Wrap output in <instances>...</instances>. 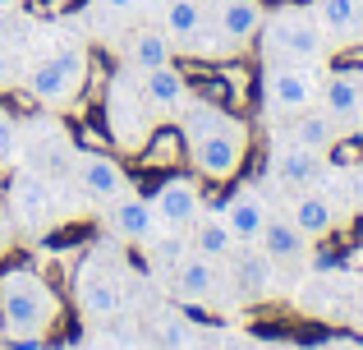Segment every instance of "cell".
<instances>
[{
    "mask_svg": "<svg viewBox=\"0 0 363 350\" xmlns=\"http://www.w3.org/2000/svg\"><path fill=\"white\" fill-rule=\"evenodd\" d=\"M194 249H198V253H207V258H230V253H235V235H230V226H225V217H221V212L198 217Z\"/></svg>",
    "mask_w": 363,
    "mask_h": 350,
    "instance_id": "d4e9b609",
    "label": "cell"
},
{
    "mask_svg": "<svg viewBox=\"0 0 363 350\" xmlns=\"http://www.w3.org/2000/svg\"><path fill=\"white\" fill-rule=\"evenodd\" d=\"M184 153L203 180H235L248 153V125L207 97H189L175 116Z\"/></svg>",
    "mask_w": 363,
    "mask_h": 350,
    "instance_id": "6da1fadb",
    "label": "cell"
},
{
    "mask_svg": "<svg viewBox=\"0 0 363 350\" xmlns=\"http://www.w3.org/2000/svg\"><path fill=\"white\" fill-rule=\"evenodd\" d=\"M5 235H9V231H5V212H0V240H5Z\"/></svg>",
    "mask_w": 363,
    "mask_h": 350,
    "instance_id": "836d02e7",
    "label": "cell"
},
{
    "mask_svg": "<svg viewBox=\"0 0 363 350\" xmlns=\"http://www.w3.org/2000/svg\"><path fill=\"white\" fill-rule=\"evenodd\" d=\"M322 92V65H299V60H267L262 70V102L272 116H299L318 106Z\"/></svg>",
    "mask_w": 363,
    "mask_h": 350,
    "instance_id": "5b68a950",
    "label": "cell"
},
{
    "mask_svg": "<svg viewBox=\"0 0 363 350\" xmlns=\"http://www.w3.org/2000/svg\"><path fill=\"white\" fill-rule=\"evenodd\" d=\"M221 217H225V226H230L235 244H257V235H262V226H267L272 212H267L262 194H257L253 185H244V189H235V194L225 198Z\"/></svg>",
    "mask_w": 363,
    "mask_h": 350,
    "instance_id": "7c38bea8",
    "label": "cell"
},
{
    "mask_svg": "<svg viewBox=\"0 0 363 350\" xmlns=\"http://www.w3.org/2000/svg\"><path fill=\"white\" fill-rule=\"evenodd\" d=\"M18 157V125L9 116H0V166H9Z\"/></svg>",
    "mask_w": 363,
    "mask_h": 350,
    "instance_id": "83f0119b",
    "label": "cell"
},
{
    "mask_svg": "<svg viewBox=\"0 0 363 350\" xmlns=\"http://www.w3.org/2000/svg\"><path fill=\"white\" fill-rule=\"evenodd\" d=\"M23 5V0H0V14H5V9H18Z\"/></svg>",
    "mask_w": 363,
    "mask_h": 350,
    "instance_id": "d6a6232c",
    "label": "cell"
},
{
    "mask_svg": "<svg viewBox=\"0 0 363 350\" xmlns=\"http://www.w3.org/2000/svg\"><path fill=\"white\" fill-rule=\"evenodd\" d=\"M184 46H189V55H198V60H225V55H235V42L212 23V18H203V28H198Z\"/></svg>",
    "mask_w": 363,
    "mask_h": 350,
    "instance_id": "484cf974",
    "label": "cell"
},
{
    "mask_svg": "<svg viewBox=\"0 0 363 350\" xmlns=\"http://www.w3.org/2000/svg\"><path fill=\"white\" fill-rule=\"evenodd\" d=\"M152 207H157L161 226L184 231V226H194L198 217H203V189L189 175H170V180H161V189L152 194Z\"/></svg>",
    "mask_w": 363,
    "mask_h": 350,
    "instance_id": "52a82bcc",
    "label": "cell"
},
{
    "mask_svg": "<svg viewBox=\"0 0 363 350\" xmlns=\"http://www.w3.org/2000/svg\"><path fill=\"white\" fill-rule=\"evenodd\" d=\"M290 222L299 226L308 240H322V235L336 231L340 212H336V203H331L327 189L308 185V189H294V198H290Z\"/></svg>",
    "mask_w": 363,
    "mask_h": 350,
    "instance_id": "30bf717a",
    "label": "cell"
},
{
    "mask_svg": "<svg viewBox=\"0 0 363 350\" xmlns=\"http://www.w3.org/2000/svg\"><path fill=\"white\" fill-rule=\"evenodd\" d=\"M74 171H79L83 189H88L92 198H101V203H116V198L133 194L129 171H124L116 157H106V153H79L74 157Z\"/></svg>",
    "mask_w": 363,
    "mask_h": 350,
    "instance_id": "ba28073f",
    "label": "cell"
},
{
    "mask_svg": "<svg viewBox=\"0 0 363 350\" xmlns=\"http://www.w3.org/2000/svg\"><path fill=\"white\" fill-rule=\"evenodd\" d=\"M235 253H240V244H235ZM235 281H240V290L248 300H262L272 290V258L257 253L253 244H244V253L235 258Z\"/></svg>",
    "mask_w": 363,
    "mask_h": 350,
    "instance_id": "603a6c76",
    "label": "cell"
},
{
    "mask_svg": "<svg viewBox=\"0 0 363 350\" xmlns=\"http://www.w3.org/2000/svg\"><path fill=\"white\" fill-rule=\"evenodd\" d=\"M28 92H33L42 106H65V102H74L79 83L69 79V70H65L55 55H46V60H37L33 70H28Z\"/></svg>",
    "mask_w": 363,
    "mask_h": 350,
    "instance_id": "ac0fdd59",
    "label": "cell"
},
{
    "mask_svg": "<svg viewBox=\"0 0 363 350\" xmlns=\"http://www.w3.org/2000/svg\"><path fill=\"white\" fill-rule=\"evenodd\" d=\"M216 258H207V253H184V258L170 268V290H175L184 305H203V300L216 295Z\"/></svg>",
    "mask_w": 363,
    "mask_h": 350,
    "instance_id": "8fae6325",
    "label": "cell"
},
{
    "mask_svg": "<svg viewBox=\"0 0 363 350\" xmlns=\"http://www.w3.org/2000/svg\"><path fill=\"white\" fill-rule=\"evenodd\" d=\"M207 18H212L235 46H244V42H253V37L262 33L267 5H262V0H212V14H207Z\"/></svg>",
    "mask_w": 363,
    "mask_h": 350,
    "instance_id": "4fadbf2b",
    "label": "cell"
},
{
    "mask_svg": "<svg viewBox=\"0 0 363 350\" xmlns=\"http://www.w3.org/2000/svg\"><path fill=\"white\" fill-rule=\"evenodd\" d=\"M60 318V295L33 268L0 272V332L9 341H42Z\"/></svg>",
    "mask_w": 363,
    "mask_h": 350,
    "instance_id": "7a4b0ae2",
    "label": "cell"
},
{
    "mask_svg": "<svg viewBox=\"0 0 363 350\" xmlns=\"http://www.w3.org/2000/svg\"><path fill=\"white\" fill-rule=\"evenodd\" d=\"M175 60V42H170L161 28H138V33L124 42V70L133 74H147V70H161V65Z\"/></svg>",
    "mask_w": 363,
    "mask_h": 350,
    "instance_id": "2e32d148",
    "label": "cell"
},
{
    "mask_svg": "<svg viewBox=\"0 0 363 350\" xmlns=\"http://www.w3.org/2000/svg\"><path fill=\"white\" fill-rule=\"evenodd\" d=\"M318 102H322V111H327L336 125L359 120V111H363V74H322Z\"/></svg>",
    "mask_w": 363,
    "mask_h": 350,
    "instance_id": "9a60e30c",
    "label": "cell"
},
{
    "mask_svg": "<svg viewBox=\"0 0 363 350\" xmlns=\"http://www.w3.org/2000/svg\"><path fill=\"white\" fill-rule=\"evenodd\" d=\"M161 341H166L170 350H189V346H194V332H189V323L170 318V323H161Z\"/></svg>",
    "mask_w": 363,
    "mask_h": 350,
    "instance_id": "f1b7e54d",
    "label": "cell"
},
{
    "mask_svg": "<svg viewBox=\"0 0 363 350\" xmlns=\"http://www.w3.org/2000/svg\"><path fill=\"white\" fill-rule=\"evenodd\" d=\"M120 305H124L120 281L97 272V268H83V277H79V309L83 314L88 318H116Z\"/></svg>",
    "mask_w": 363,
    "mask_h": 350,
    "instance_id": "e0dca14e",
    "label": "cell"
},
{
    "mask_svg": "<svg viewBox=\"0 0 363 350\" xmlns=\"http://www.w3.org/2000/svg\"><path fill=\"white\" fill-rule=\"evenodd\" d=\"M55 60H60L65 70H69V79L83 88V79H88V46L83 42H65L60 51H55Z\"/></svg>",
    "mask_w": 363,
    "mask_h": 350,
    "instance_id": "4316f807",
    "label": "cell"
},
{
    "mask_svg": "<svg viewBox=\"0 0 363 350\" xmlns=\"http://www.w3.org/2000/svg\"><path fill=\"white\" fill-rule=\"evenodd\" d=\"M9 83V60H5V51H0V88Z\"/></svg>",
    "mask_w": 363,
    "mask_h": 350,
    "instance_id": "1f68e13d",
    "label": "cell"
},
{
    "mask_svg": "<svg viewBox=\"0 0 363 350\" xmlns=\"http://www.w3.org/2000/svg\"><path fill=\"white\" fill-rule=\"evenodd\" d=\"M51 189H46V180H37V175H18L14 180V189H9V212L18 217V226H42V217H46V203H51Z\"/></svg>",
    "mask_w": 363,
    "mask_h": 350,
    "instance_id": "7402d4cb",
    "label": "cell"
},
{
    "mask_svg": "<svg viewBox=\"0 0 363 350\" xmlns=\"http://www.w3.org/2000/svg\"><path fill=\"white\" fill-rule=\"evenodd\" d=\"M203 18H207V9H203V0H170L166 5V14H161V33L170 37V42H179L184 46L189 37L203 28Z\"/></svg>",
    "mask_w": 363,
    "mask_h": 350,
    "instance_id": "cb8c5ba5",
    "label": "cell"
},
{
    "mask_svg": "<svg viewBox=\"0 0 363 350\" xmlns=\"http://www.w3.org/2000/svg\"><path fill=\"white\" fill-rule=\"evenodd\" d=\"M345 185H350V207H354V212L363 217V166H359V171H350Z\"/></svg>",
    "mask_w": 363,
    "mask_h": 350,
    "instance_id": "f546056e",
    "label": "cell"
},
{
    "mask_svg": "<svg viewBox=\"0 0 363 350\" xmlns=\"http://www.w3.org/2000/svg\"><path fill=\"white\" fill-rule=\"evenodd\" d=\"M138 88H143V97H147L152 116H179V106L189 102V79L175 70V60L161 65V70L138 74Z\"/></svg>",
    "mask_w": 363,
    "mask_h": 350,
    "instance_id": "5bb4252c",
    "label": "cell"
},
{
    "mask_svg": "<svg viewBox=\"0 0 363 350\" xmlns=\"http://www.w3.org/2000/svg\"><path fill=\"white\" fill-rule=\"evenodd\" d=\"M322 171H327L322 153L299 148V143H290V138H276V143H272V175L281 180L285 189H308V185H318Z\"/></svg>",
    "mask_w": 363,
    "mask_h": 350,
    "instance_id": "9c48e42d",
    "label": "cell"
},
{
    "mask_svg": "<svg viewBox=\"0 0 363 350\" xmlns=\"http://www.w3.org/2000/svg\"><path fill=\"white\" fill-rule=\"evenodd\" d=\"M313 18L322 23L327 42H359L363 37V0H318Z\"/></svg>",
    "mask_w": 363,
    "mask_h": 350,
    "instance_id": "ffe728a7",
    "label": "cell"
},
{
    "mask_svg": "<svg viewBox=\"0 0 363 350\" xmlns=\"http://www.w3.org/2000/svg\"><path fill=\"white\" fill-rule=\"evenodd\" d=\"M106 231L124 244H152L161 235V217H157V207H152V198H143L138 189H133V194L106 203Z\"/></svg>",
    "mask_w": 363,
    "mask_h": 350,
    "instance_id": "8992f818",
    "label": "cell"
},
{
    "mask_svg": "<svg viewBox=\"0 0 363 350\" xmlns=\"http://www.w3.org/2000/svg\"><path fill=\"white\" fill-rule=\"evenodd\" d=\"M285 138L327 157L331 148H336V138H340V125L327 116V111H313V106H308V111H299V116H290V125H285Z\"/></svg>",
    "mask_w": 363,
    "mask_h": 350,
    "instance_id": "d6986e66",
    "label": "cell"
},
{
    "mask_svg": "<svg viewBox=\"0 0 363 350\" xmlns=\"http://www.w3.org/2000/svg\"><path fill=\"white\" fill-rule=\"evenodd\" d=\"M257 249H262L272 263H294V258L308 253V235H303L290 217H267L262 235H257Z\"/></svg>",
    "mask_w": 363,
    "mask_h": 350,
    "instance_id": "44dd1931",
    "label": "cell"
},
{
    "mask_svg": "<svg viewBox=\"0 0 363 350\" xmlns=\"http://www.w3.org/2000/svg\"><path fill=\"white\" fill-rule=\"evenodd\" d=\"M262 55L267 60H299V65H322L331 55V42L322 33V23L313 18V9H267L262 23Z\"/></svg>",
    "mask_w": 363,
    "mask_h": 350,
    "instance_id": "3957f363",
    "label": "cell"
},
{
    "mask_svg": "<svg viewBox=\"0 0 363 350\" xmlns=\"http://www.w3.org/2000/svg\"><path fill=\"white\" fill-rule=\"evenodd\" d=\"M97 5H101V9H116V14H124V9H133L138 0H97Z\"/></svg>",
    "mask_w": 363,
    "mask_h": 350,
    "instance_id": "4dcf8cb0",
    "label": "cell"
},
{
    "mask_svg": "<svg viewBox=\"0 0 363 350\" xmlns=\"http://www.w3.org/2000/svg\"><path fill=\"white\" fill-rule=\"evenodd\" d=\"M152 106L138 88V74H111L106 83V134L116 138L120 153H138L152 134Z\"/></svg>",
    "mask_w": 363,
    "mask_h": 350,
    "instance_id": "277c9868",
    "label": "cell"
}]
</instances>
